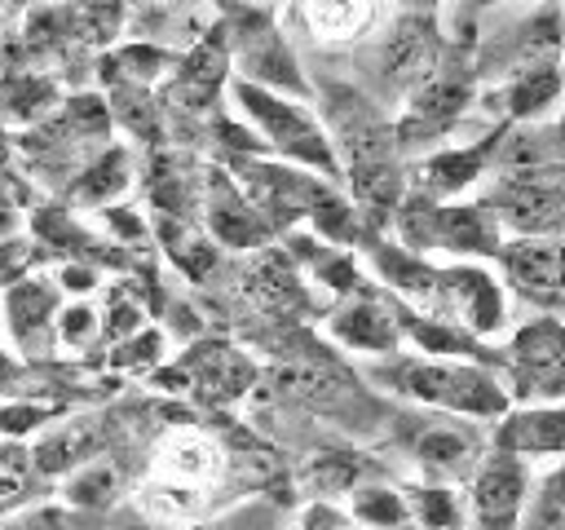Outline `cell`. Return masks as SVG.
<instances>
[{"instance_id":"1","label":"cell","mask_w":565,"mask_h":530,"mask_svg":"<svg viewBox=\"0 0 565 530\" xmlns=\"http://www.w3.org/2000/svg\"><path fill=\"white\" fill-rule=\"evenodd\" d=\"M380 274L437 322H463L468 331H490L503 322V296L494 278L477 269H433L397 247H375Z\"/></svg>"},{"instance_id":"2","label":"cell","mask_w":565,"mask_h":530,"mask_svg":"<svg viewBox=\"0 0 565 530\" xmlns=\"http://www.w3.org/2000/svg\"><path fill=\"white\" fill-rule=\"evenodd\" d=\"M380 384L424 402V406H437V411H450V415H472V420H494V415H508V389L486 371V367H472V362H446V358H397L388 367L375 371Z\"/></svg>"},{"instance_id":"3","label":"cell","mask_w":565,"mask_h":530,"mask_svg":"<svg viewBox=\"0 0 565 530\" xmlns=\"http://www.w3.org/2000/svg\"><path fill=\"white\" fill-rule=\"evenodd\" d=\"M234 97H238L243 115L265 132L269 146H278L282 155H291V159H300V163H309V168L335 172L331 141H327V132L318 128V119H313L305 106H296V102H287V97H278V93H265V88H256V84H243V80L234 84Z\"/></svg>"},{"instance_id":"4","label":"cell","mask_w":565,"mask_h":530,"mask_svg":"<svg viewBox=\"0 0 565 530\" xmlns=\"http://www.w3.org/2000/svg\"><path fill=\"white\" fill-rule=\"evenodd\" d=\"M402 239L411 247L486 252V256H499V247H503L494 212H486V208H433L428 199H415L402 212Z\"/></svg>"},{"instance_id":"5","label":"cell","mask_w":565,"mask_h":530,"mask_svg":"<svg viewBox=\"0 0 565 530\" xmlns=\"http://www.w3.org/2000/svg\"><path fill=\"white\" fill-rule=\"evenodd\" d=\"M508 371L512 389L525 402L552 406L565 398V322L534 318L525 322L508 344Z\"/></svg>"},{"instance_id":"6","label":"cell","mask_w":565,"mask_h":530,"mask_svg":"<svg viewBox=\"0 0 565 530\" xmlns=\"http://www.w3.org/2000/svg\"><path fill=\"white\" fill-rule=\"evenodd\" d=\"M499 261H503L508 283L525 300H534L543 309H565V239H556V234H525V239L503 243Z\"/></svg>"},{"instance_id":"7","label":"cell","mask_w":565,"mask_h":530,"mask_svg":"<svg viewBox=\"0 0 565 530\" xmlns=\"http://www.w3.org/2000/svg\"><path fill=\"white\" fill-rule=\"evenodd\" d=\"M472 521L477 530H512L525 512V464L508 451L486 455L472 468Z\"/></svg>"},{"instance_id":"8","label":"cell","mask_w":565,"mask_h":530,"mask_svg":"<svg viewBox=\"0 0 565 530\" xmlns=\"http://www.w3.org/2000/svg\"><path fill=\"white\" fill-rule=\"evenodd\" d=\"M238 66H243V75H247L243 84H256V88H265V93H278V88L305 93V80L296 75V62H291L282 35H278L274 26H265V22L238 31Z\"/></svg>"},{"instance_id":"9","label":"cell","mask_w":565,"mask_h":530,"mask_svg":"<svg viewBox=\"0 0 565 530\" xmlns=\"http://www.w3.org/2000/svg\"><path fill=\"white\" fill-rule=\"evenodd\" d=\"M221 473V451L199 437V433H177L159 446V495H181V499H194L199 486L216 481Z\"/></svg>"},{"instance_id":"10","label":"cell","mask_w":565,"mask_h":530,"mask_svg":"<svg viewBox=\"0 0 565 530\" xmlns=\"http://www.w3.org/2000/svg\"><path fill=\"white\" fill-rule=\"evenodd\" d=\"M331 331H335V340H344L349 349H362V353H397V340H402V322L375 296H353L349 305H340L331 314Z\"/></svg>"},{"instance_id":"11","label":"cell","mask_w":565,"mask_h":530,"mask_svg":"<svg viewBox=\"0 0 565 530\" xmlns=\"http://www.w3.org/2000/svg\"><path fill=\"white\" fill-rule=\"evenodd\" d=\"M494 446L508 455H565V402L503 415Z\"/></svg>"},{"instance_id":"12","label":"cell","mask_w":565,"mask_h":530,"mask_svg":"<svg viewBox=\"0 0 565 530\" xmlns=\"http://www.w3.org/2000/svg\"><path fill=\"white\" fill-rule=\"evenodd\" d=\"M53 314H57V287L49 278L13 283L4 296V327L18 340V349H26V353L44 340V327L53 322Z\"/></svg>"},{"instance_id":"13","label":"cell","mask_w":565,"mask_h":530,"mask_svg":"<svg viewBox=\"0 0 565 530\" xmlns=\"http://www.w3.org/2000/svg\"><path fill=\"white\" fill-rule=\"evenodd\" d=\"M411 451H415L419 468L433 473V477H468L477 468V459H481L477 455V437L468 428H459V424H428V428H419Z\"/></svg>"},{"instance_id":"14","label":"cell","mask_w":565,"mask_h":530,"mask_svg":"<svg viewBox=\"0 0 565 530\" xmlns=\"http://www.w3.org/2000/svg\"><path fill=\"white\" fill-rule=\"evenodd\" d=\"M468 102V80L463 75H428L419 88H415V102H411V115L402 124L406 137L415 132H437L446 128Z\"/></svg>"},{"instance_id":"15","label":"cell","mask_w":565,"mask_h":530,"mask_svg":"<svg viewBox=\"0 0 565 530\" xmlns=\"http://www.w3.org/2000/svg\"><path fill=\"white\" fill-rule=\"evenodd\" d=\"M97 446V433H93V424L88 420H66V424H57V428H49L40 442H35V468L40 473H66V468H84V459H88V451Z\"/></svg>"},{"instance_id":"16","label":"cell","mask_w":565,"mask_h":530,"mask_svg":"<svg viewBox=\"0 0 565 530\" xmlns=\"http://www.w3.org/2000/svg\"><path fill=\"white\" fill-rule=\"evenodd\" d=\"M212 225L234 247H252L265 234L260 221H256V212H252V203L238 190H230L225 181H212Z\"/></svg>"},{"instance_id":"17","label":"cell","mask_w":565,"mask_h":530,"mask_svg":"<svg viewBox=\"0 0 565 530\" xmlns=\"http://www.w3.org/2000/svg\"><path fill=\"white\" fill-rule=\"evenodd\" d=\"M494 155V141H486V146H477V150H450V155H437L428 168H424V190L428 194H455V190H463L472 177H481V168H486V159Z\"/></svg>"},{"instance_id":"18","label":"cell","mask_w":565,"mask_h":530,"mask_svg":"<svg viewBox=\"0 0 565 530\" xmlns=\"http://www.w3.org/2000/svg\"><path fill=\"white\" fill-rule=\"evenodd\" d=\"M353 512H358V521L371 526V530H411V526H415L406 495L384 490V486H362L358 499H353Z\"/></svg>"},{"instance_id":"19","label":"cell","mask_w":565,"mask_h":530,"mask_svg":"<svg viewBox=\"0 0 565 530\" xmlns=\"http://www.w3.org/2000/svg\"><path fill=\"white\" fill-rule=\"evenodd\" d=\"M128 155L124 150H106L93 168H84V177L75 181V203H106L128 186Z\"/></svg>"},{"instance_id":"20","label":"cell","mask_w":565,"mask_h":530,"mask_svg":"<svg viewBox=\"0 0 565 530\" xmlns=\"http://www.w3.org/2000/svg\"><path fill=\"white\" fill-rule=\"evenodd\" d=\"M556 97H561V75H556V66L521 71V80L508 88V106H512V115H539V110L552 106Z\"/></svg>"},{"instance_id":"21","label":"cell","mask_w":565,"mask_h":530,"mask_svg":"<svg viewBox=\"0 0 565 530\" xmlns=\"http://www.w3.org/2000/svg\"><path fill=\"white\" fill-rule=\"evenodd\" d=\"M305 22L322 40H349L371 22V9H362V4H313V9H305Z\"/></svg>"},{"instance_id":"22","label":"cell","mask_w":565,"mask_h":530,"mask_svg":"<svg viewBox=\"0 0 565 530\" xmlns=\"http://www.w3.org/2000/svg\"><path fill=\"white\" fill-rule=\"evenodd\" d=\"M406 504H411L415 526H424V530H455L463 521L450 490H415V495H406Z\"/></svg>"},{"instance_id":"23","label":"cell","mask_w":565,"mask_h":530,"mask_svg":"<svg viewBox=\"0 0 565 530\" xmlns=\"http://www.w3.org/2000/svg\"><path fill=\"white\" fill-rule=\"evenodd\" d=\"M115 486H119L115 468H106V464H84V468L71 477L66 499H71V504H79V508H102V504H110Z\"/></svg>"},{"instance_id":"24","label":"cell","mask_w":565,"mask_h":530,"mask_svg":"<svg viewBox=\"0 0 565 530\" xmlns=\"http://www.w3.org/2000/svg\"><path fill=\"white\" fill-rule=\"evenodd\" d=\"M53 327H57V340H62L66 349H84V344L97 340V327H102V322H97L93 305H66V309H57Z\"/></svg>"},{"instance_id":"25","label":"cell","mask_w":565,"mask_h":530,"mask_svg":"<svg viewBox=\"0 0 565 530\" xmlns=\"http://www.w3.org/2000/svg\"><path fill=\"white\" fill-rule=\"evenodd\" d=\"M534 521H539L543 530H556V526L565 521V464L543 477V486H539V495H534Z\"/></svg>"},{"instance_id":"26","label":"cell","mask_w":565,"mask_h":530,"mask_svg":"<svg viewBox=\"0 0 565 530\" xmlns=\"http://www.w3.org/2000/svg\"><path fill=\"white\" fill-rule=\"evenodd\" d=\"M26 265H31V243H26V239L0 243V287H13V283H22Z\"/></svg>"},{"instance_id":"27","label":"cell","mask_w":565,"mask_h":530,"mask_svg":"<svg viewBox=\"0 0 565 530\" xmlns=\"http://www.w3.org/2000/svg\"><path fill=\"white\" fill-rule=\"evenodd\" d=\"M154 353H159V336L154 331H141V340L128 344V349H119L110 362L115 367H146V362H154Z\"/></svg>"},{"instance_id":"28","label":"cell","mask_w":565,"mask_h":530,"mask_svg":"<svg viewBox=\"0 0 565 530\" xmlns=\"http://www.w3.org/2000/svg\"><path fill=\"white\" fill-rule=\"evenodd\" d=\"M0 530H66V521H62V512H53V508H31V512L4 521Z\"/></svg>"},{"instance_id":"29","label":"cell","mask_w":565,"mask_h":530,"mask_svg":"<svg viewBox=\"0 0 565 530\" xmlns=\"http://www.w3.org/2000/svg\"><path fill=\"white\" fill-rule=\"evenodd\" d=\"M13 375V358L9 353H0V380H9Z\"/></svg>"}]
</instances>
